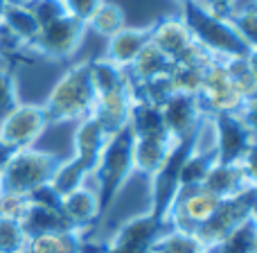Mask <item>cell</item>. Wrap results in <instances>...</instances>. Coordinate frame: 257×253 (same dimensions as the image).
<instances>
[{"label":"cell","mask_w":257,"mask_h":253,"mask_svg":"<svg viewBox=\"0 0 257 253\" xmlns=\"http://www.w3.org/2000/svg\"><path fill=\"white\" fill-rule=\"evenodd\" d=\"M201 186L208 192H212L214 197H219L221 201L239 199V197H246L253 192V181L241 170L239 163H219V160H214L210 165V170L205 172Z\"/></svg>","instance_id":"cell-16"},{"label":"cell","mask_w":257,"mask_h":253,"mask_svg":"<svg viewBox=\"0 0 257 253\" xmlns=\"http://www.w3.org/2000/svg\"><path fill=\"white\" fill-rule=\"evenodd\" d=\"M147 43H149V25H140V27L126 25L106 39V50H104L102 57L106 61H111L113 66L126 70Z\"/></svg>","instance_id":"cell-17"},{"label":"cell","mask_w":257,"mask_h":253,"mask_svg":"<svg viewBox=\"0 0 257 253\" xmlns=\"http://www.w3.org/2000/svg\"><path fill=\"white\" fill-rule=\"evenodd\" d=\"M253 251H255V213L210 253H253Z\"/></svg>","instance_id":"cell-29"},{"label":"cell","mask_w":257,"mask_h":253,"mask_svg":"<svg viewBox=\"0 0 257 253\" xmlns=\"http://www.w3.org/2000/svg\"><path fill=\"white\" fill-rule=\"evenodd\" d=\"M32 14L36 16V21H39V25H48V23L57 21V18H61L63 14V5L61 0H34V3L30 5Z\"/></svg>","instance_id":"cell-33"},{"label":"cell","mask_w":257,"mask_h":253,"mask_svg":"<svg viewBox=\"0 0 257 253\" xmlns=\"http://www.w3.org/2000/svg\"><path fill=\"white\" fill-rule=\"evenodd\" d=\"M223 66H226L228 77H230L235 91L241 95V100L253 98V95L257 93V77H255V72L250 70L246 57L226 59V61H223Z\"/></svg>","instance_id":"cell-28"},{"label":"cell","mask_w":257,"mask_h":253,"mask_svg":"<svg viewBox=\"0 0 257 253\" xmlns=\"http://www.w3.org/2000/svg\"><path fill=\"white\" fill-rule=\"evenodd\" d=\"M95 86L90 77V61H77L57 79L43 102V111L52 125L79 122L93 113L95 107Z\"/></svg>","instance_id":"cell-1"},{"label":"cell","mask_w":257,"mask_h":253,"mask_svg":"<svg viewBox=\"0 0 257 253\" xmlns=\"http://www.w3.org/2000/svg\"><path fill=\"white\" fill-rule=\"evenodd\" d=\"M136 174L133 167V133L131 129H122L111 136L99 154L88 181H93L99 197V215L102 219L113 210L120 192Z\"/></svg>","instance_id":"cell-2"},{"label":"cell","mask_w":257,"mask_h":253,"mask_svg":"<svg viewBox=\"0 0 257 253\" xmlns=\"http://www.w3.org/2000/svg\"><path fill=\"white\" fill-rule=\"evenodd\" d=\"M9 154H12V149H7V147H5V145H0V170H3V165L7 163Z\"/></svg>","instance_id":"cell-40"},{"label":"cell","mask_w":257,"mask_h":253,"mask_svg":"<svg viewBox=\"0 0 257 253\" xmlns=\"http://www.w3.org/2000/svg\"><path fill=\"white\" fill-rule=\"evenodd\" d=\"M237 113H239V118L246 125V129L250 131V136L257 138V93L253 95V98H246L244 102H241V107H239Z\"/></svg>","instance_id":"cell-35"},{"label":"cell","mask_w":257,"mask_h":253,"mask_svg":"<svg viewBox=\"0 0 257 253\" xmlns=\"http://www.w3.org/2000/svg\"><path fill=\"white\" fill-rule=\"evenodd\" d=\"M102 3L104 0H61L63 12H66L70 18H75V21L84 23V25L88 23V18L97 12V7Z\"/></svg>","instance_id":"cell-34"},{"label":"cell","mask_w":257,"mask_h":253,"mask_svg":"<svg viewBox=\"0 0 257 253\" xmlns=\"http://www.w3.org/2000/svg\"><path fill=\"white\" fill-rule=\"evenodd\" d=\"M131 107H133V91L131 84L126 81L124 86H117V89L108 91V93L97 95L90 116L104 127V131L108 136H115L117 131L128 127Z\"/></svg>","instance_id":"cell-15"},{"label":"cell","mask_w":257,"mask_h":253,"mask_svg":"<svg viewBox=\"0 0 257 253\" xmlns=\"http://www.w3.org/2000/svg\"><path fill=\"white\" fill-rule=\"evenodd\" d=\"M181 16L190 27L192 36H194V43L208 50L214 59L226 61V59L246 57L250 52V48L239 36V32L232 27V23L226 16L210 12L201 0L183 5Z\"/></svg>","instance_id":"cell-3"},{"label":"cell","mask_w":257,"mask_h":253,"mask_svg":"<svg viewBox=\"0 0 257 253\" xmlns=\"http://www.w3.org/2000/svg\"><path fill=\"white\" fill-rule=\"evenodd\" d=\"M5 3H7L9 7H30L34 0H5Z\"/></svg>","instance_id":"cell-39"},{"label":"cell","mask_w":257,"mask_h":253,"mask_svg":"<svg viewBox=\"0 0 257 253\" xmlns=\"http://www.w3.org/2000/svg\"><path fill=\"white\" fill-rule=\"evenodd\" d=\"M108 138L111 136L104 131V127L93 116L84 118V120L77 122L75 133H72V156H77L86 165L95 167Z\"/></svg>","instance_id":"cell-19"},{"label":"cell","mask_w":257,"mask_h":253,"mask_svg":"<svg viewBox=\"0 0 257 253\" xmlns=\"http://www.w3.org/2000/svg\"><path fill=\"white\" fill-rule=\"evenodd\" d=\"M246 61H248L250 70H253L255 77H257V48H250V52L246 54Z\"/></svg>","instance_id":"cell-38"},{"label":"cell","mask_w":257,"mask_h":253,"mask_svg":"<svg viewBox=\"0 0 257 253\" xmlns=\"http://www.w3.org/2000/svg\"><path fill=\"white\" fill-rule=\"evenodd\" d=\"M90 77H93V86H95V95L108 93V91L124 86L128 81L126 70L113 66L111 61H106L104 57H90Z\"/></svg>","instance_id":"cell-26"},{"label":"cell","mask_w":257,"mask_h":253,"mask_svg":"<svg viewBox=\"0 0 257 253\" xmlns=\"http://www.w3.org/2000/svg\"><path fill=\"white\" fill-rule=\"evenodd\" d=\"M59 163L61 156L48 149L27 147V149L12 151L7 163L0 170V188L30 197L41 188L50 186V179L54 177Z\"/></svg>","instance_id":"cell-4"},{"label":"cell","mask_w":257,"mask_h":253,"mask_svg":"<svg viewBox=\"0 0 257 253\" xmlns=\"http://www.w3.org/2000/svg\"><path fill=\"white\" fill-rule=\"evenodd\" d=\"M174 61L165 52H160L154 43H147L136 57V61L126 68V77L131 86H149L156 81L167 79Z\"/></svg>","instance_id":"cell-18"},{"label":"cell","mask_w":257,"mask_h":253,"mask_svg":"<svg viewBox=\"0 0 257 253\" xmlns=\"http://www.w3.org/2000/svg\"><path fill=\"white\" fill-rule=\"evenodd\" d=\"M255 213V201H253V192L239 199H226L217 206L208 222H203L199 228L194 231V235L201 240V244L208 251H214L237 226L246 222L250 215Z\"/></svg>","instance_id":"cell-8"},{"label":"cell","mask_w":257,"mask_h":253,"mask_svg":"<svg viewBox=\"0 0 257 253\" xmlns=\"http://www.w3.org/2000/svg\"><path fill=\"white\" fill-rule=\"evenodd\" d=\"M18 253H30V251H27V249H23V251H18Z\"/></svg>","instance_id":"cell-44"},{"label":"cell","mask_w":257,"mask_h":253,"mask_svg":"<svg viewBox=\"0 0 257 253\" xmlns=\"http://www.w3.org/2000/svg\"><path fill=\"white\" fill-rule=\"evenodd\" d=\"M253 3H255V5H257V0H253Z\"/></svg>","instance_id":"cell-45"},{"label":"cell","mask_w":257,"mask_h":253,"mask_svg":"<svg viewBox=\"0 0 257 253\" xmlns=\"http://www.w3.org/2000/svg\"><path fill=\"white\" fill-rule=\"evenodd\" d=\"M50 127L43 104L18 102L7 116L0 118V145L18 151L34 147Z\"/></svg>","instance_id":"cell-6"},{"label":"cell","mask_w":257,"mask_h":253,"mask_svg":"<svg viewBox=\"0 0 257 253\" xmlns=\"http://www.w3.org/2000/svg\"><path fill=\"white\" fill-rule=\"evenodd\" d=\"M122 27H126V14H124V9L117 3H113V0H104L97 7V12L86 23V30H93L95 34L104 36V39L113 36L115 32H120Z\"/></svg>","instance_id":"cell-24"},{"label":"cell","mask_w":257,"mask_h":253,"mask_svg":"<svg viewBox=\"0 0 257 253\" xmlns=\"http://www.w3.org/2000/svg\"><path fill=\"white\" fill-rule=\"evenodd\" d=\"M145 253H210V251L201 244V240L194 233L181 231V228H174V226H165L154 237V242H151Z\"/></svg>","instance_id":"cell-20"},{"label":"cell","mask_w":257,"mask_h":253,"mask_svg":"<svg viewBox=\"0 0 257 253\" xmlns=\"http://www.w3.org/2000/svg\"><path fill=\"white\" fill-rule=\"evenodd\" d=\"M18 102H21V95H18L16 75L9 66H0V118L7 116Z\"/></svg>","instance_id":"cell-31"},{"label":"cell","mask_w":257,"mask_h":253,"mask_svg":"<svg viewBox=\"0 0 257 253\" xmlns=\"http://www.w3.org/2000/svg\"><path fill=\"white\" fill-rule=\"evenodd\" d=\"M201 3H203L210 12L219 14V16H228V14H230V9L235 7L237 3H241V0H201Z\"/></svg>","instance_id":"cell-37"},{"label":"cell","mask_w":257,"mask_h":253,"mask_svg":"<svg viewBox=\"0 0 257 253\" xmlns=\"http://www.w3.org/2000/svg\"><path fill=\"white\" fill-rule=\"evenodd\" d=\"M30 253H81L84 249V233L77 231H57L32 235L25 246Z\"/></svg>","instance_id":"cell-21"},{"label":"cell","mask_w":257,"mask_h":253,"mask_svg":"<svg viewBox=\"0 0 257 253\" xmlns=\"http://www.w3.org/2000/svg\"><path fill=\"white\" fill-rule=\"evenodd\" d=\"M59 210L70 224L72 231L77 233H88L95 224L102 219L99 215V197L93 183L86 181L81 188L68 192V195L59 197Z\"/></svg>","instance_id":"cell-12"},{"label":"cell","mask_w":257,"mask_h":253,"mask_svg":"<svg viewBox=\"0 0 257 253\" xmlns=\"http://www.w3.org/2000/svg\"><path fill=\"white\" fill-rule=\"evenodd\" d=\"M27 231L21 222L0 217V253H18L27 246Z\"/></svg>","instance_id":"cell-30"},{"label":"cell","mask_w":257,"mask_h":253,"mask_svg":"<svg viewBox=\"0 0 257 253\" xmlns=\"http://www.w3.org/2000/svg\"><path fill=\"white\" fill-rule=\"evenodd\" d=\"M176 145L178 140H174L169 133L133 136V167H136V174H142L145 179L151 181L165 167V163L169 160Z\"/></svg>","instance_id":"cell-14"},{"label":"cell","mask_w":257,"mask_h":253,"mask_svg":"<svg viewBox=\"0 0 257 253\" xmlns=\"http://www.w3.org/2000/svg\"><path fill=\"white\" fill-rule=\"evenodd\" d=\"M253 253H257V251H253Z\"/></svg>","instance_id":"cell-46"},{"label":"cell","mask_w":257,"mask_h":253,"mask_svg":"<svg viewBox=\"0 0 257 253\" xmlns=\"http://www.w3.org/2000/svg\"><path fill=\"white\" fill-rule=\"evenodd\" d=\"M237 163L241 165V170L248 174V179L255 186V181H257V138L250 140V145L246 147V151L241 154V158L237 160Z\"/></svg>","instance_id":"cell-36"},{"label":"cell","mask_w":257,"mask_h":253,"mask_svg":"<svg viewBox=\"0 0 257 253\" xmlns=\"http://www.w3.org/2000/svg\"><path fill=\"white\" fill-rule=\"evenodd\" d=\"M86 32L88 30L84 23L63 14L61 18L41 27L39 34L27 45V54L50 59V61H66L79 52Z\"/></svg>","instance_id":"cell-5"},{"label":"cell","mask_w":257,"mask_h":253,"mask_svg":"<svg viewBox=\"0 0 257 253\" xmlns=\"http://www.w3.org/2000/svg\"><path fill=\"white\" fill-rule=\"evenodd\" d=\"M0 23H3V25L7 27V30L12 32V34L16 36L23 45H25V50H27V45L32 43V39H34V36L39 34V30H41L39 21H36V16L32 14L30 7H9L7 5L5 16H3V21Z\"/></svg>","instance_id":"cell-25"},{"label":"cell","mask_w":257,"mask_h":253,"mask_svg":"<svg viewBox=\"0 0 257 253\" xmlns=\"http://www.w3.org/2000/svg\"><path fill=\"white\" fill-rule=\"evenodd\" d=\"M90 174H93V167L86 165L84 160H79L77 156H70V158H66V160L61 158L54 177L50 179V190H52L54 195L63 197V195H68V192L84 186L90 179Z\"/></svg>","instance_id":"cell-22"},{"label":"cell","mask_w":257,"mask_h":253,"mask_svg":"<svg viewBox=\"0 0 257 253\" xmlns=\"http://www.w3.org/2000/svg\"><path fill=\"white\" fill-rule=\"evenodd\" d=\"M199 102L205 116H219V113H237L241 107V95L235 91L230 77L226 72L221 59H214L205 70L203 89L199 93Z\"/></svg>","instance_id":"cell-10"},{"label":"cell","mask_w":257,"mask_h":253,"mask_svg":"<svg viewBox=\"0 0 257 253\" xmlns=\"http://www.w3.org/2000/svg\"><path fill=\"white\" fill-rule=\"evenodd\" d=\"M158 107H160V113H163L165 131L178 142L196 136L201 131V127L205 125V120L210 118L203 113L196 95L169 93Z\"/></svg>","instance_id":"cell-9"},{"label":"cell","mask_w":257,"mask_h":253,"mask_svg":"<svg viewBox=\"0 0 257 253\" xmlns=\"http://www.w3.org/2000/svg\"><path fill=\"white\" fill-rule=\"evenodd\" d=\"M27 208H30V197L27 195H18L14 190L0 188V217L23 222Z\"/></svg>","instance_id":"cell-32"},{"label":"cell","mask_w":257,"mask_h":253,"mask_svg":"<svg viewBox=\"0 0 257 253\" xmlns=\"http://www.w3.org/2000/svg\"><path fill=\"white\" fill-rule=\"evenodd\" d=\"M221 204L219 197L208 192L203 186H185L178 188L169 210L165 215V226H174L181 231L194 233L203 222H208L210 215Z\"/></svg>","instance_id":"cell-7"},{"label":"cell","mask_w":257,"mask_h":253,"mask_svg":"<svg viewBox=\"0 0 257 253\" xmlns=\"http://www.w3.org/2000/svg\"><path fill=\"white\" fill-rule=\"evenodd\" d=\"M210 129H212L214 156H217L219 163H237L253 140L250 131L241 122L239 113L212 116L210 118Z\"/></svg>","instance_id":"cell-11"},{"label":"cell","mask_w":257,"mask_h":253,"mask_svg":"<svg viewBox=\"0 0 257 253\" xmlns=\"http://www.w3.org/2000/svg\"><path fill=\"white\" fill-rule=\"evenodd\" d=\"M174 3H176L178 7H183V5H187V3H194V0H174Z\"/></svg>","instance_id":"cell-43"},{"label":"cell","mask_w":257,"mask_h":253,"mask_svg":"<svg viewBox=\"0 0 257 253\" xmlns=\"http://www.w3.org/2000/svg\"><path fill=\"white\" fill-rule=\"evenodd\" d=\"M149 43H154L160 52H165L172 61H176L194 45V36L178 12L149 23Z\"/></svg>","instance_id":"cell-13"},{"label":"cell","mask_w":257,"mask_h":253,"mask_svg":"<svg viewBox=\"0 0 257 253\" xmlns=\"http://www.w3.org/2000/svg\"><path fill=\"white\" fill-rule=\"evenodd\" d=\"M5 9H7V3L0 0V21H3V16H5Z\"/></svg>","instance_id":"cell-41"},{"label":"cell","mask_w":257,"mask_h":253,"mask_svg":"<svg viewBox=\"0 0 257 253\" xmlns=\"http://www.w3.org/2000/svg\"><path fill=\"white\" fill-rule=\"evenodd\" d=\"M253 201H255V213H257V181H255V186H253Z\"/></svg>","instance_id":"cell-42"},{"label":"cell","mask_w":257,"mask_h":253,"mask_svg":"<svg viewBox=\"0 0 257 253\" xmlns=\"http://www.w3.org/2000/svg\"><path fill=\"white\" fill-rule=\"evenodd\" d=\"M226 18L232 23V27L239 32V36L246 41L248 48H257V5L253 0H248V3H237Z\"/></svg>","instance_id":"cell-27"},{"label":"cell","mask_w":257,"mask_h":253,"mask_svg":"<svg viewBox=\"0 0 257 253\" xmlns=\"http://www.w3.org/2000/svg\"><path fill=\"white\" fill-rule=\"evenodd\" d=\"M128 129L133 136H158L165 131L163 113L160 107L147 100H133L131 116H128Z\"/></svg>","instance_id":"cell-23"}]
</instances>
